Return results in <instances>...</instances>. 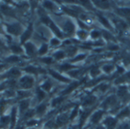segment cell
Returning a JSON list of instances; mask_svg holds the SVG:
<instances>
[{
  "mask_svg": "<svg viewBox=\"0 0 130 129\" xmlns=\"http://www.w3.org/2000/svg\"><path fill=\"white\" fill-rule=\"evenodd\" d=\"M104 123L107 126V129H114L117 125V120L111 117H108L104 120Z\"/></svg>",
  "mask_w": 130,
  "mask_h": 129,
  "instance_id": "3",
  "label": "cell"
},
{
  "mask_svg": "<svg viewBox=\"0 0 130 129\" xmlns=\"http://www.w3.org/2000/svg\"><path fill=\"white\" fill-rule=\"evenodd\" d=\"M78 37H81V38H85V36H86V32H85L84 31H81L78 32Z\"/></svg>",
  "mask_w": 130,
  "mask_h": 129,
  "instance_id": "46",
  "label": "cell"
},
{
  "mask_svg": "<svg viewBox=\"0 0 130 129\" xmlns=\"http://www.w3.org/2000/svg\"><path fill=\"white\" fill-rule=\"evenodd\" d=\"M113 70V66L112 65H106L104 67V70L107 73H110Z\"/></svg>",
  "mask_w": 130,
  "mask_h": 129,
  "instance_id": "39",
  "label": "cell"
},
{
  "mask_svg": "<svg viewBox=\"0 0 130 129\" xmlns=\"http://www.w3.org/2000/svg\"><path fill=\"white\" fill-rule=\"evenodd\" d=\"M63 9H64V11H65L66 12H67V13H69V14H70V15H73V16H76V15H77V13H76L75 11H73V10L66 8H65V7L63 8Z\"/></svg>",
  "mask_w": 130,
  "mask_h": 129,
  "instance_id": "36",
  "label": "cell"
},
{
  "mask_svg": "<svg viewBox=\"0 0 130 129\" xmlns=\"http://www.w3.org/2000/svg\"><path fill=\"white\" fill-rule=\"evenodd\" d=\"M37 98H38L39 100H42L45 97V93L41 89H37Z\"/></svg>",
  "mask_w": 130,
  "mask_h": 129,
  "instance_id": "27",
  "label": "cell"
},
{
  "mask_svg": "<svg viewBox=\"0 0 130 129\" xmlns=\"http://www.w3.org/2000/svg\"><path fill=\"white\" fill-rule=\"evenodd\" d=\"M50 74H51L54 78L57 79V80H59V81H62V82H68V81H69L68 79L63 77L62 76H61L60 74H59L58 73H56V72H55V71H53V70H50Z\"/></svg>",
  "mask_w": 130,
  "mask_h": 129,
  "instance_id": "10",
  "label": "cell"
},
{
  "mask_svg": "<svg viewBox=\"0 0 130 129\" xmlns=\"http://www.w3.org/2000/svg\"><path fill=\"white\" fill-rule=\"evenodd\" d=\"M99 18H100L101 21V22H102L105 26H107L108 28H110V24H109L108 21H107L105 18H104V17H102V16L99 15Z\"/></svg>",
  "mask_w": 130,
  "mask_h": 129,
  "instance_id": "28",
  "label": "cell"
},
{
  "mask_svg": "<svg viewBox=\"0 0 130 129\" xmlns=\"http://www.w3.org/2000/svg\"><path fill=\"white\" fill-rule=\"evenodd\" d=\"M129 113H130L129 109L128 108H126V109H123L122 112H120V113L118 115L117 118H119V119H122V118L126 117V116H128V115H129Z\"/></svg>",
  "mask_w": 130,
  "mask_h": 129,
  "instance_id": "17",
  "label": "cell"
},
{
  "mask_svg": "<svg viewBox=\"0 0 130 129\" xmlns=\"http://www.w3.org/2000/svg\"><path fill=\"white\" fill-rule=\"evenodd\" d=\"M62 101H63V98H62V97L56 98V99H53V103H52V105H53V106H56L57 105L60 104V103H61V102H62Z\"/></svg>",
  "mask_w": 130,
  "mask_h": 129,
  "instance_id": "26",
  "label": "cell"
},
{
  "mask_svg": "<svg viewBox=\"0 0 130 129\" xmlns=\"http://www.w3.org/2000/svg\"><path fill=\"white\" fill-rule=\"evenodd\" d=\"M47 49H48L47 45H46V44H43V45L41 47V48L40 49V50H39L40 54H46V51H47Z\"/></svg>",
  "mask_w": 130,
  "mask_h": 129,
  "instance_id": "31",
  "label": "cell"
},
{
  "mask_svg": "<svg viewBox=\"0 0 130 129\" xmlns=\"http://www.w3.org/2000/svg\"><path fill=\"white\" fill-rule=\"evenodd\" d=\"M110 49L112 50H117L118 49V47L117 46H110Z\"/></svg>",
  "mask_w": 130,
  "mask_h": 129,
  "instance_id": "51",
  "label": "cell"
},
{
  "mask_svg": "<svg viewBox=\"0 0 130 129\" xmlns=\"http://www.w3.org/2000/svg\"><path fill=\"white\" fill-rule=\"evenodd\" d=\"M19 97L21 98H24V97H27L28 96H30V93L28 92H24V91H19L18 93Z\"/></svg>",
  "mask_w": 130,
  "mask_h": 129,
  "instance_id": "34",
  "label": "cell"
},
{
  "mask_svg": "<svg viewBox=\"0 0 130 129\" xmlns=\"http://www.w3.org/2000/svg\"><path fill=\"white\" fill-rule=\"evenodd\" d=\"M16 115H17V111L15 108H13L11 114V118H10V123H11V128H13L14 127L15 122H16Z\"/></svg>",
  "mask_w": 130,
  "mask_h": 129,
  "instance_id": "9",
  "label": "cell"
},
{
  "mask_svg": "<svg viewBox=\"0 0 130 129\" xmlns=\"http://www.w3.org/2000/svg\"><path fill=\"white\" fill-rule=\"evenodd\" d=\"M5 67V65H0V70H2V68H3Z\"/></svg>",
  "mask_w": 130,
  "mask_h": 129,
  "instance_id": "58",
  "label": "cell"
},
{
  "mask_svg": "<svg viewBox=\"0 0 130 129\" xmlns=\"http://www.w3.org/2000/svg\"><path fill=\"white\" fill-rule=\"evenodd\" d=\"M95 129H106V128H105V127H104V126H103V125H100V126L97 127Z\"/></svg>",
  "mask_w": 130,
  "mask_h": 129,
  "instance_id": "54",
  "label": "cell"
},
{
  "mask_svg": "<svg viewBox=\"0 0 130 129\" xmlns=\"http://www.w3.org/2000/svg\"><path fill=\"white\" fill-rule=\"evenodd\" d=\"M94 101H95V98H94V96H90V97H88V98L85 100L83 105H84V106L91 105V104H92Z\"/></svg>",
  "mask_w": 130,
  "mask_h": 129,
  "instance_id": "23",
  "label": "cell"
},
{
  "mask_svg": "<svg viewBox=\"0 0 130 129\" xmlns=\"http://www.w3.org/2000/svg\"><path fill=\"white\" fill-rule=\"evenodd\" d=\"M124 77V76H123ZM124 78H126V79H127V80H130V72L129 73H128L126 75H125V77Z\"/></svg>",
  "mask_w": 130,
  "mask_h": 129,
  "instance_id": "52",
  "label": "cell"
},
{
  "mask_svg": "<svg viewBox=\"0 0 130 129\" xmlns=\"http://www.w3.org/2000/svg\"><path fill=\"white\" fill-rule=\"evenodd\" d=\"M67 120H68V116H67V115L62 114V115H59V116L57 118V119H56V125H59V126L62 125H64V124L67 122Z\"/></svg>",
  "mask_w": 130,
  "mask_h": 129,
  "instance_id": "7",
  "label": "cell"
},
{
  "mask_svg": "<svg viewBox=\"0 0 130 129\" xmlns=\"http://www.w3.org/2000/svg\"><path fill=\"white\" fill-rule=\"evenodd\" d=\"M15 129H24V127L23 126H18Z\"/></svg>",
  "mask_w": 130,
  "mask_h": 129,
  "instance_id": "56",
  "label": "cell"
},
{
  "mask_svg": "<svg viewBox=\"0 0 130 129\" xmlns=\"http://www.w3.org/2000/svg\"><path fill=\"white\" fill-rule=\"evenodd\" d=\"M107 88V85H101V87H100V89L101 90H103V91H104Z\"/></svg>",
  "mask_w": 130,
  "mask_h": 129,
  "instance_id": "50",
  "label": "cell"
},
{
  "mask_svg": "<svg viewBox=\"0 0 130 129\" xmlns=\"http://www.w3.org/2000/svg\"><path fill=\"white\" fill-rule=\"evenodd\" d=\"M24 70L27 71V73H37V71L39 70V69H37L36 67H34L32 66H30V67H25L24 68Z\"/></svg>",
  "mask_w": 130,
  "mask_h": 129,
  "instance_id": "20",
  "label": "cell"
},
{
  "mask_svg": "<svg viewBox=\"0 0 130 129\" xmlns=\"http://www.w3.org/2000/svg\"><path fill=\"white\" fill-rule=\"evenodd\" d=\"M28 106H29L28 101H27V100L22 101V102L20 103V110H21V112H22L23 111H25V110L27 109Z\"/></svg>",
  "mask_w": 130,
  "mask_h": 129,
  "instance_id": "18",
  "label": "cell"
},
{
  "mask_svg": "<svg viewBox=\"0 0 130 129\" xmlns=\"http://www.w3.org/2000/svg\"><path fill=\"white\" fill-rule=\"evenodd\" d=\"M49 25H50V28L54 31V33L59 37H62V34H61V32H60V31L59 30V28L56 26V24H54L51 21H50V23H49Z\"/></svg>",
  "mask_w": 130,
  "mask_h": 129,
  "instance_id": "12",
  "label": "cell"
},
{
  "mask_svg": "<svg viewBox=\"0 0 130 129\" xmlns=\"http://www.w3.org/2000/svg\"><path fill=\"white\" fill-rule=\"evenodd\" d=\"M1 44H2V43H1V41H0V45H1Z\"/></svg>",
  "mask_w": 130,
  "mask_h": 129,
  "instance_id": "59",
  "label": "cell"
},
{
  "mask_svg": "<svg viewBox=\"0 0 130 129\" xmlns=\"http://www.w3.org/2000/svg\"><path fill=\"white\" fill-rule=\"evenodd\" d=\"M18 60V57H16V56H11V57H9L8 58H7L5 60V61L9 62V63H14V62H16Z\"/></svg>",
  "mask_w": 130,
  "mask_h": 129,
  "instance_id": "29",
  "label": "cell"
},
{
  "mask_svg": "<svg viewBox=\"0 0 130 129\" xmlns=\"http://www.w3.org/2000/svg\"><path fill=\"white\" fill-rule=\"evenodd\" d=\"M34 84V79L31 76H24L20 80V85L22 88H31Z\"/></svg>",
  "mask_w": 130,
  "mask_h": 129,
  "instance_id": "1",
  "label": "cell"
},
{
  "mask_svg": "<svg viewBox=\"0 0 130 129\" xmlns=\"http://www.w3.org/2000/svg\"><path fill=\"white\" fill-rule=\"evenodd\" d=\"M64 30L67 34H72L75 30V26L71 21H68L64 25Z\"/></svg>",
  "mask_w": 130,
  "mask_h": 129,
  "instance_id": "6",
  "label": "cell"
},
{
  "mask_svg": "<svg viewBox=\"0 0 130 129\" xmlns=\"http://www.w3.org/2000/svg\"><path fill=\"white\" fill-rule=\"evenodd\" d=\"M78 23H79V24L81 25V27H82V28H87V27H86V25H85L83 23H82L81 21H78Z\"/></svg>",
  "mask_w": 130,
  "mask_h": 129,
  "instance_id": "53",
  "label": "cell"
},
{
  "mask_svg": "<svg viewBox=\"0 0 130 129\" xmlns=\"http://www.w3.org/2000/svg\"><path fill=\"white\" fill-rule=\"evenodd\" d=\"M11 50H12L13 52H14V53L19 54V53H21V52H22V49H21L19 46H18V45H12V46L11 47Z\"/></svg>",
  "mask_w": 130,
  "mask_h": 129,
  "instance_id": "25",
  "label": "cell"
},
{
  "mask_svg": "<svg viewBox=\"0 0 130 129\" xmlns=\"http://www.w3.org/2000/svg\"><path fill=\"white\" fill-rule=\"evenodd\" d=\"M43 5L45 8H49V9H52L53 8V4L51 2H49V1H46L43 3Z\"/></svg>",
  "mask_w": 130,
  "mask_h": 129,
  "instance_id": "35",
  "label": "cell"
},
{
  "mask_svg": "<svg viewBox=\"0 0 130 129\" xmlns=\"http://www.w3.org/2000/svg\"><path fill=\"white\" fill-rule=\"evenodd\" d=\"M34 115V110H30L27 112L24 115V119H27L29 118H32Z\"/></svg>",
  "mask_w": 130,
  "mask_h": 129,
  "instance_id": "30",
  "label": "cell"
},
{
  "mask_svg": "<svg viewBox=\"0 0 130 129\" xmlns=\"http://www.w3.org/2000/svg\"><path fill=\"white\" fill-rule=\"evenodd\" d=\"M1 9H2V11L4 12V13H5L6 15H13V11L11 10V8H10L9 7H8V6H5V5H2L1 6Z\"/></svg>",
  "mask_w": 130,
  "mask_h": 129,
  "instance_id": "15",
  "label": "cell"
},
{
  "mask_svg": "<svg viewBox=\"0 0 130 129\" xmlns=\"http://www.w3.org/2000/svg\"><path fill=\"white\" fill-rule=\"evenodd\" d=\"M7 75L8 76H12V77H17V76H19L21 75V72L16 69V68H13L11 70H10L8 71V73H7Z\"/></svg>",
  "mask_w": 130,
  "mask_h": 129,
  "instance_id": "13",
  "label": "cell"
},
{
  "mask_svg": "<svg viewBox=\"0 0 130 129\" xmlns=\"http://www.w3.org/2000/svg\"><path fill=\"white\" fill-rule=\"evenodd\" d=\"M10 122V118L8 116H3L0 119V124L2 127L3 125H6Z\"/></svg>",
  "mask_w": 130,
  "mask_h": 129,
  "instance_id": "19",
  "label": "cell"
},
{
  "mask_svg": "<svg viewBox=\"0 0 130 129\" xmlns=\"http://www.w3.org/2000/svg\"><path fill=\"white\" fill-rule=\"evenodd\" d=\"M78 86V83H72V84H71L65 91H63L62 92V94H68V93H71L74 89H75L76 88V86Z\"/></svg>",
  "mask_w": 130,
  "mask_h": 129,
  "instance_id": "16",
  "label": "cell"
},
{
  "mask_svg": "<svg viewBox=\"0 0 130 129\" xmlns=\"http://www.w3.org/2000/svg\"><path fill=\"white\" fill-rule=\"evenodd\" d=\"M54 57L57 59V60H59V59H62L64 57V53L62 51H58L56 52L55 54H54Z\"/></svg>",
  "mask_w": 130,
  "mask_h": 129,
  "instance_id": "32",
  "label": "cell"
},
{
  "mask_svg": "<svg viewBox=\"0 0 130 129\" xmlns=\"http://www.w3.org/2000/svg\"><path fill=\"white\" fill-rule=\"evenodd\" d=\"M41 60H42L43 63H48V64H50V63H51L53 62V60H52V58H50V57H45V58L41 59Z\"/></svg>",
  "mask_w": 130,
  "mask_h": 129,
  "instance_id": "40",
  "label": "cell"
},
{
  "mask_svg": "<svg viewBox=\"0 0 130 129\" xmlns=\"http://www.w3.org/2000/svg\"><path fill=\"white\" fill-rule=\"evenodd\" d=\"M118 71H119L120 73H123V69L121 68V67H118Z\"/></svg>",
  "mask_w": 130,
  "mask_h": 129,
  "instance_id": "55",
  "label": "cell"
},
{
  "mask_svg": "<svg viewBox=\"0 0 130 129\" xmlns=\"http://www.w3.org/2000/svg\"><path fill=\"white\" fill-rule=\"evenodd\" d=\"M104 37H105L106 38H107V39H110V37H111V35H110L109 33H107V32H104Z\"/></svg>",
  "mask_w": 130,
  "mask_h": 129,
  "instance_id": "49",
  "label": "cell"
},
{
  "mask_svg": "<svg viewBox=\"0 0 130 129\" xmlns=\"http://www.w3.org/2000/svg\"><path fill=\"white\" fill-rule=\"evenodd\" d=\"M7 30L9 33L14 35H18L21 31V27L19 24H12L7 26Z\"/></svg>",
  "mask_w": 130,
  "mask_h": 129,
  "instance_id": "2",
  "label": "cell"
},
{
  "mask_svg": "<svg viewBox=\"0 0 130 129\" xmlns=\"http://www.w3.org/2000/svg\"><path fill=\"white\" fill-rule=\"evenodd\" d=\"M46 110V106L44 104H42L40 106H39L37 109V113L38 115H42Z\"/></svg>",
  "mask_w": 130,
  "mask_h": 129,
  "instance_id": "24",
  "label": "cell"
},
{
  "mask_svg": "<svg viewBox=\"0 0 130 129\" xmlns=\"http://www.w3.org/2000/svg\"><path fill=\"white\" fill-rule=\"evenodd\" d=\"M32 31H33V28H32V24H30L29 27L27 28V29L25 31V32H24V34L21 36V43H24L26 40H27L31 34H32Z\"/></svg>",
  "mask_w": 130,
  "mask_h": 129,
  "instance_id": "4",
  "label": "cell"
},
{
  "mask_svg": "<svg viewBox=\"0 0 130 129\" xmlns=\"http://www.w3.org/2000/svg\"><path fill=\"white\" fill-rule=\"evenodd\" d=\"M118 129H130V125L127 123H123L119 126Z\"/></svg>",
  "mask_w": 130,
  "mask_h": 129,
  "instance_id": "41",
  "label": "cell"
},
{
  "mask_svg": "<svg viewBox=\"0 0 130 129\" xmlns=\"http://www.w3.org/2000/svg\"><path fill=\"white\" fill-rule=\"evenodd\" d=\"M77 113H78V109L76 108V109H75L73 110V112H72V115H71V116H70V119H73L76 116Z\"/></svg>",
  "mask_w": 130,
  "mask_h": 129,
  "instance_id": "45",
  "label": "cell"
},
{
  "mask_svg": "<svg viewBox=\"0 0 130 129\" xmlns=\"http://www.w3.org/2000/svg\"><path fill=\"white\" fill-rule=\"evenodd\" d=\"M100 35V32L99 31H93L91 32V37H94V38H96L98 37H99Z\"/></svg>",
  "mask_w": 130,
  "mask_h": 129,
  "instance_id": "43",
  "label": "cell"
},
{
  "mask_svg": "<svg viewBox=\"0 0 130 129\" xmlns=\"http://www.w3.org/2000/svg\"><path fill=\"white\" fill-rule=\"evenodd\" d=\"M59 44V40H57L56 38H53V39L51 40V44H53V45H58Z\"/></svg>",
  "mask_w": 130,
  "mask_h": 129,
  "instance_id": "47",
  "label": "cell"
},
{
  "mask_svg": "<svg viewBox=\"0 0 130 129\" xmlns=\"http://www.w3.org/2000/svg\"><path fill=\"white\" fill-rule=\"evenodd\" d=\"M37 122H37V120L31 119V120H30V121H28V122H27V125L28 127H32V126H34V125H37Z\"/></svg>",
  "mask_w": 130,
  "mask_h": 129,
  "instance_id": "38",
  "label": "cell"
},
{
  "mask_svg": "<svg viewBox=\"0 0 130 129\" xmlns=\"http://www.w3.org/2000/svg\"><path fill=\"white\" fill-rule=\"evenodd\" d=\"M118 12L124 16H127L130 15V8H120L118 10Z\"/></svg>",
  "mask_w": 130,
  "mask_h": 129,
  "instance_id": "22",
  "label": "cell"
},
{
  "mask_svg": "<svg viewBox=\"0 0 130 129\" xmlns=\"http://www.w3.org/2000/svg\"><path fill=\"white\" fill-rule=\"evenodd\" d=\"M4 89V86H3V85H1V86H0V91H1L2 89Z\"/></svg>",
  "mask_w": 130,
  "mask_h": 129,
  "instance_id": "57",
  "label": "cell"
},
{
  "mask_svg": "<svg viewBox=\"0 0 130 129\" xmlns=\"http://www.w3.org/2000/svg\"><path fill=\"white\" fill-rule=\"evenodd\" d=\"M115 102H116V98H115V96H110V97H108L104 101V102L103 103V106L104 107H107L109 106L113 105Z\"/></svg>",
  "mask_w": 130,
  "mask_h": 129,
  "instance_id": "11",
  "label": "cell"
},
{
  "mask_svg": "<svg viewBox=\"0 0 130 129\" xmlns=\"http://www.w3.org/2000/svg\"><path fill=\"white\" fill-rule=\"evenodd\" d=\"M84 58H85V55L81 54V55H78V57H76L74 60H72V61H78V60H82Z\"/></svg>",
  "mask_w": 130,
  "mask_h": 129,
  "instance_id": "44",
  "label": "cell"
},
{
  "mask_svg": "<svg viewBox=\"0 0 130 129\" xmlns=\"http://www.w3.org/2000/svg\"><path fill=\"white\" fill-rule=\"evenodd\" d=\"M95 4L98 5L99 7L102 8H109V3L108 2L105 1H95Z\"/></svg>",
  "mask_w": 130,
  "mask_h": 129,
  "instance_id": "14",
  "label": "cell"
},
{
  "mask_svg": "<svg viewBox=\"0 0 130 129\" xmlns=\"http://www.w3.org/2000/svg\"><path fill=\"white\" fill-rule=\"evenodd\" d=\"M91 75H92L93 76H97V75H98V74L100 73V71H99L98 69L94 68V69H92V70L91 71Z\"/></svg>",
  "mask_w": 130,
  "mask_h": 129,
  "instance_id": "42",
  "label": "cell"
},
{
  "mask_svg": "<svg viewBox=\"0 0 130 129\" xmlns=\"http://www.w3.org/2000/svg\"><path fill=\"white\" fill-rule=\"evenodd\" d=\"M127 93V89L126 86H122V87H120L118 91H117V93L120 96H124Z\"/></svg>",
  "mask_w": 130,
  "mask_h": 129,
  "instance_id": "21",
  "label": "cell"
},
{
  "mask_svg": "<svg viewBox=\"0 0 130 129\" xmlns=\"http://www.w3.org/2000/svg\"><path fill=\"white\" fill-rule=\"evenodd\" d=\"M72 67H72V66H71L70 64H69V63H66V64H64V65L61 66V67H60V69H61L62 70H67L71 69V68H72Z\"/></svg>",
  "mask_w": 130,
  "mask_h": 129,
  "instance_id": "37",
  "label": "cell"
},
{
  "mask_svg": "<svg viewBox=\"0 0 130 129\" xmlns=\"http://www.w3.org/2000/svg\"><path fill=\"white\" fill-rule=\"evenodd\" d=\"M42 88H43V89L46 90V91H49V90L50 89V88H51V83H50L49 81H46V82L42 86Z\"/></svg>",
  "mask_w": 130,
  "mask_h": 129,
  "instance_id": "33",
  "label": "cell"
},
{
  "mask_svg": "<svg viewBox=\"0 0 130 129\" xmlns=\"http://www.w3.org/2000/svg\"><path fill=\"white\" fill-rule=\"evenodd\" d=\"M25 48H26V50H27V53L28 55L34 54L36 49H35V47L34 44H32L31 43H27L25 44Z\"/></svg>",
  "mask_w": 130,
  "mask_h": 129,
  "instance_id": "8",
  "label": "cell"
},
{
  "mask_svg": "<svg viewBox=\"0 0 130 129\" xmlns=\"http://www.w3.org/2000/svg\"><path fill=\"white\" fill-rule=\"evenodd\" d=\"M6 96H14V92L13 91H7L6 92Z\"/></svg>",
  "mask_w": 130,
  "mask_h": 129,
  "instance_id": "48",
  "label": "cell"
},
{
  "mask_svg": "<svg viewBox=\"0 0 130 129\" xmlns=\"http://www.w3.org/2000/svg\"><path fill=\"white\" fill-rule=\"evenodd\" d=\"M103 115H104V112L103 111H98L97 112H95L93 115V116L91 118V122L94 123V124L98 123L101 120V119L102 118Z\"/></svg>",
  "mask_w": 130,
  "mask_h": 129,
  "instance_id": "5",
  "label": "cell"
}]
</instances>
